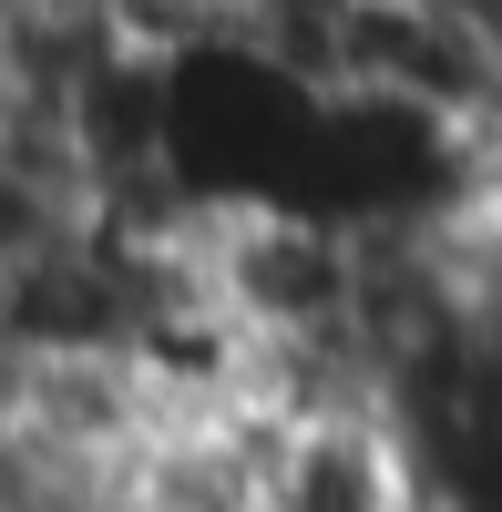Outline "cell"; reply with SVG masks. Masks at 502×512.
<instances>
[{
	"label": "cell",
	"instance_id": "obj_1",
	"mask_svg": "<svg viewBox=\"0 0 502 512\" xmlns=\"http://www.w3.org/2000/svg\"><path fill=\"white\" fill-rule=\"evenodd\" d=\"M257 512H421V472H410V441L390 431V410H308V420L267 410Z\"/></svg>",
	"mask_w": 502,
	"mask_h": 512
}]
</instances>
